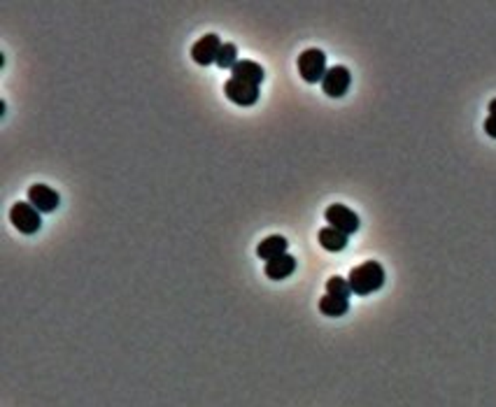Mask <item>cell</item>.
I'll use <instances>...</instances> for the list:
<instances>
[{"instance_id":"9c48e42d","label":"cell","mask_w":496,"mask_h":407,"mask_svg":"<svg viewBox=\"0 0 496 407\" xmlns=\"http://www.w3.org/2000/svg\"><path fill=\"white\" fill-rule=\"evenodd\" d=\"M231 77L240 79V82H245V84L259 86L263 82V77H266V73H263V68L254 61H238L233 70H231Z\"/></svg>"},{"instance_id":"2e32d148","label":"cell","mask_w":496,"mask_h":407,"mask_svg":"<svg viewBox=\"0 0 496 407\" xmlns=\"http://www.w3.org/2000/svg\"><path fill=\"white\" fill-rule=\"evenodd\" d=\"M485 133L490 135V138L496 140V117L494 114H490V117L485 119Z\"/></svg>"},{"instance_id":"8992f818","label":"cell","mask_w":496,"mask_h":407,"mask_svg":"<svg viewBox=\"0 0 496 407\" xmlns=\"http://www.w3.org/2000/svg\"><path fill=\"white\" fill-rule=\"evenodd\" d=\"M352 84V75L345 66H333L326 70V75L322 79V91L329 95V98H342L347 93Z\"/></svg>"},{"instance_id":"9a60e30c","label":"cell","mask_w":496,"mask_h":407,"mask_svg":"<svg viewBox=\"0 0 496 407\" xmlns=\"http://www.w3.org/2000/svg\"><path fill=\"white\" fill-rule=\"evenodd\" d=\"M326 293H331V296H340V298H347L352 296V289H350V282L345 277H329V282H326Z\"/></svg>"},{"instance_id":"5bb4252c","label":"cell","mask_w":496,"mask_h":407,"mask_svg":"<svg viewBox=\"0 0 496 407\" xmlns=\"http://www.w3.org/2000/svg\"><path fill=\"white\" fill-rule=\"evenodd\" d=\"M236 63H238V47L233 42H224L217 56V66L221 70H233Z\"/></svg>"},{"instance_id":"52a82bcc","label":"cell","mask_w":496,"mask_h":407,"mask_svg":"<svg viewBox=\"0 0 496 407\" xmlns=\"http://www.w3.org/2000/svg\"><path fill=\"white\" fill-rule=\"evenodd\" d=\"M224 93H226V98L231 102L243 105V107H250L259 100V86L245 84V82H240V79H233V77L224 84Z\"/></svg>"},{"instance_id":"6da1fadb","label":"cell","mask_w":496,"mask_h":407,"mask_svg":"<svg viewBox=\"0 0 496 407\" xmlns=\"http://www.w3.org/2000/svg\"><path fill=\"white\" fill-rule=\"evenodd\" d=\"M347 282L354 296H371L385 284V268L378 261H366L350 270Z\"/></svg>"},{"instance_id":"277c9868","label":"cell","mask_w":496,"mask_h":407,"mask_svg":"<svg viewBox=\"0 0 496 407\" xmlns=\"http://www.w3.org/2000/svg\"><path fill=\"white\" fill-rule=\"evenodd\" d=\"M326 221H329V226H333L335 230H340V233L345 235H352L359 230V214L354 210H350V207L345 205H329L324 212Z\"/></svg>"},{"instance_id":"4fadbf2b","label":"cell","mask_w":496,"mask_h":407,"mask_svg":"<svg viewBox=\"0 0 496 407\" xmlns=\"http://www.w3.org/2000/svg\"><path fill=\"white\" fill-rule=\"evenodd\" d=\"M347 309H350V300L347 298L331 296V293H326V296H322V300H319V312H322L324 317L338 319L342 314H347Z\"/></svg>"},{"instance_id":"ba28073f","label":"cell","mask_w":496,"mask_h":407,"mask_svg":"<svg viewBox=\"0 0 496 407\" xmlns=\"http://www.w3.org/2000/svg\"><path fill=\"white\" fill-rule=\"evenodd\" d=\"M28 203L40 212H54L61 205V196L59 191L47 184H33L28 187Z\"/></svg>"},{"instance_id":"8fae6325","label":"cell","mask_w":496,"mask_h":407,"mask_svg":"<svg viewBox=\"0 0 496 407\" xmlns=\"http://www.w3.org/2000/svg\"><path fill=\"white\" fill-rule=\"evenodd\" d=\"M296 270V259L292 254H282L273 261L266 263V277L273 279V282H279V279H287Z\"/></svg>"},{"instance_id":"30bf717a","label":"cell","mask_w":496,"mask_h":407,"mask_svg":"<svg viewBox=\"0 0 496 407\" xmlns=\"http://www.w3.org/2000/svg\"><path fill=\"white\" fill-rule=\"evenodd\" d=\"M287 247H289V242H287V237L282 235H268L266 240H261L259 247H257V256L261 261H273L277 256H282V254H287Z\"/></svg>"},{"instance_id":"5b68a950","label":"cell","mask_w":496,"mask_h":407,"mask_svg":"<svg viewBox=\"0 0 496 407\" xmlns=\"http://www.w3.org/2000/svg\"><path fill=\"white\" fill-rule=\"evenodd\" d=\"M221 40L217 33H207L203 37H198L194 47H191V59H194L198 66H210V63H217V56L221 49Z\"/></svg>"},{"instance_id":"7a4b0ae2","label":"cell","mask_w":496,"mask_h":407,"mask_svg":"<svg viewBox=\"0 0 496 407\" xmlns=\"http://www.w3.org/2000/svg\"><path fill=\"white\" fill-rule=\"evenodd\" d=\"M299 73L308 84L322 82L326 75V54L317 47H310V49L299 54Z\"/></svg>"},{"instance_id":"e0dca14e","label":"cell","mask_w":496,"mask_h":407,"mask_svg":"<svg viewBox=\"0 0 496 407\" xmlns=\"http://www.w3.org/2000/svg\"><path fill=\"white\" fill-rule=\"evenodd\" d=\"M490 114H494V117H496V98L490 102Z\"/></svg>"},{"instance_id":"3957f363","label":"cell","mask_w":496,"mask_h":407,"mask_svg":"<svg viewBox=\"0 0 496 407\" xmlns=\"http://www.w3.org/2000/svg\"><path fill=\"white\" fill-rule=\"evenodd\" d=\"M10 221L14 223V228H19L21 233L33 235L42 226V219H40V210H35L30 203H14L10 210Z\"/></svg>"},{"instance_id":"7c38bea8","label":"cell","mask_w":496,"mask_h":407,"mask_svg":"<svg viewBox=\"0 0 496 407\" xmlns=\"http://www.w3.org/2000/svg\"><path fill=\"white\" fill-rule=\"evenodd\" d=\"M347 237L350 235L340 233V230H335L333 226H326L319 230V244H322L326 252H342L350 242Z\"/></svg>"}]
</instances>
